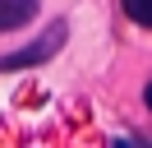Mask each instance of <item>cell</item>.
Instances as JSON below:
<instances>
[{
  "mask_svg": "<svg viewBox=\"0 0 152 148\" xmlns=\"http://www.w3.org/2000/svg\"><path fill=\"white\" fill-rule=\"evenodd\" d=\"M65 33H69V28L56 18V23H51V28H46V33H42L32 46L0 56V70H23V65H37V60H46V56H56V51H60V42H65Z\"/></svg>",
  "mask_w": 152,
  "mask_h": 148,
  "instance_id": "obj_1",
  "label": "cell"
},
{
  "mask_svg": "<svg viewBox=\"0 0 152 148\" xmlns=\"http://www.w3.org/2000/svg\"><path fill=\"white\" fill-rule=\"evenodd\" d=\"M32 18H37V0H0V33H14Z\"/></svg>",
  "mask_w": 152,
  "mask_h": 148,
  "instance_id": "obj_2",
  "label": "cell"
},
{
  "mask_svg": "<svg viewBox=\"0 0 152 148\" xmlns=\"http://www.w3.org/2000/svg\"><path fill=\"white\" fill-rule=\"evenodd\" d=\"M124 14L134 23H152V0H124Z\"/></svg>",
  "mask_w": 152,
  "mask_h": 148,
  "instance_id": "obj_3",
  "label": "cell"
}]
</instances>
